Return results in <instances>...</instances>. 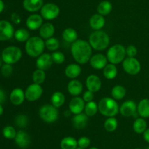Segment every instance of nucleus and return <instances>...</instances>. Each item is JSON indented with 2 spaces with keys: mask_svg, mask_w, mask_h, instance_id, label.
Listing matches in <instances>:
<instances>
[{
  "mask_svg": "<svg viewBox=\"0 0 149 149\" xmlns=\"http://www.w3.org/2000/svg\"><path fill=\"white\" fill-rule=\"evenodd\" d=\"M92 49L89 42L84 39H77L71 44V53L74 59L78 64H84L90 61L93 53Z\"/></svg>",
  "mask_w": 149,
  "mask_h": 149,
  "instance_id": "f257e3e1",
  "label": "nucleus"
},
{
  "mask_svg": "<svg viewBox=\"0 0 149 149\" xmlns=\"http://www.w3.org/2000/svg\"><path fill=\"white\" fill-rule=\"evenodd\" d=\"M89 43L96 51H103L109 47L110 37L106 32L97 30L92 32L89 37Z\"/></svg>",
  "mask_w": 149,
  "mask_h": 149,
  "instance_id": "f03ea898",
  "label": "nucleus"
},
{
  "mask_svg": "<svg viewBox=\"0 0 149 149\" xmlns=\"http://www.w3.org/2000/svg\"><path fill=\"white\" fill-rule=\"evenodd\" d=\"M45 48V42L40 37H31L26 42L25 50L29 56L39 57L43 53Z\"/></svg>",
  "mask_w": 149,
  "mask_h": 149,
  "instance_id": "7ed1b4c3",
  "label": "nucleus"
},
{
  "mask_svg": "<svg viewBox=\"0 0 149 149\" xmlns=\"http://www.w3.org/2000/svg\"><path fill=\"white\" fill-rule=\"evenodd\" d=\"M98 110L104 116L114 117L119 112V107L113 98L104 97L98 103Z\"/></svg>",
  "mask_w": 149,
  "mask_h": 149,
  "instance_id": "20e7f679",
  "label": "nucleus"
},
{
  "mask_svg": "<svg viewBox=\"0 0 149 149\" xmlns=\"http://www.w3.org/2000/svg\"><path fill=\"white\" fill-rule=\"evenodd\" d=\"M126 56V48L121 44H116L108 50L106 53L108 61L111 64H119L125 60Z\"/></svg>",
  "mask_w": 149,
  "mask_h": 149,
  "instance_id": "39448f33",
  "label": "nucleus"
},
{
  "mask_svg": "<svg viewBox=\"0 0 149 149\" xmlns=\"http://www.w3.org/2000/svg\"><path fill=\"white\" fill-rule=\"evenodd\" d=\"M39 115L41 119L47 124H52L58 120L59 112L52 105H45L39 108Z\"/></svg>",
  "mask_w": 149,
  "mask_h": 149,
  "instance_id": "423d86ee",
  "label": "nucleus"
},
{
  "mask_svg": "<svg viewBox=\"0 0 149 149\" xmlns=\"http://www.w3.org/2000/svg\"><path fill=\"white\" fill-rule=\"evenodd\" d=\"M2 60L5 64H13L17 63L22 57V51L18 47L10 46L4 48L1 53Z\"/></svg>",
  "mask_w": 149,
  "mask_h": 149,
  "instance_id": "0eeeda50",
  "label": "nucleus"
},
{
  "mask_svg": "<svg viewBox=\"0 0 149 149\" xmlns=\"http://www.w3.org/2000/svg\"><path fill=\"white\" fill-rule=\"evenodd\" d=\"M122 67L126 73L130 75H136L141 72L140 61L135 57H127L122 61Z\"/></svg>",
  "mask_w": 149,
  "mask_h": 149,
  "instance_id": "6e6552de",
  "label": "nucleus"
},
{
  "mask_svg": "<svg viewBox=\"0 0 149 149\" xmlns=\"http://www.w3.org/2000/svg\"><path fill=\"white\" fill-rule=\"evenodd\" d=\"M41 16L44 19L47 20H54L60 14V8L56 4L54 3H46L42 6L40 10Z\"/></svg>",
  "mask_w": 149,
  "mask_h": 149,
  "instance_id": "1a4fd4ad",
  "label": "nucleus"
},
{
  "mask_svg": "<svg viewBox=\"0 0 149 149\" xmlns=\"http://www.w3.org/2000/svg\"><path fill=\"white\" fill-rule=\"evenodd\" d=\"M43 93V89L41 85L33 83L29 85L25 91L26 99L29 102H35L41 98Z\"/></svg>",
  "mask_w": 149,
  "mask_h": 149,
  "instance_id": "9d476101",
  "label": "nucleus"
},
{
  "mask_svg": "<svg viewBox=\"0 0 149 149\" xmlns=\"http://www.w3.org/2000/svg\"><path fill=\"white\" fill-rule=\"evenodd\" d=\"M14 28L7 20H0V41L11 39L14 36Z\"/></svg>",
  "mask_w": 149,
  "mask_h": 149,
  "instance_id": "9b49d317",
  "label": "nucleus"
},
{
  "mask_svg": "<svg viewBox=\"0 0 149 149\" xmlns=\"http://www.w3.org/2000/svg\"><path fill=\"white\" fill-rule=\"evenodd\" d=\"M90 64L95 70H103L107 65V57L102 53H97L92 56L90 59Z\"/></svg>",
  "mask_w": 149,
  "mask_h": 149,
  "instance_id": "f8f14e48",
  "label": "nucleus"
},
{
  "mask_svg": "<svg viewBox=\"0 0 149 149\" xmlns=\"http://www.w3.org/2000/svg\"><path fill=\"white\" fill-rule=\"evenodd\" d=\"M84 107H85V102L82 98L79 96H74V98H72L68 105L70 111L74 115L81 113L83 110H84Z\"/></svg>",
  "mask_w": 149,
  "mask_h": 149,
  "instance_id": "ddd939ff",
  "label": "nucleus"
},
{
  "mask_svg": "<svg viewBox=\"0 0 149 149\" xmlns=\"http://www.w3.org/2000/svg\"><path fill=\"white\" fill-rule=\"evenodd\" d=\"M136 103L132 100H127L122 104L119 108V112L124 117L132 116L137 112Z\"/></svg>",
  "mask_w": 149,
  "mask_h": 149,
  "instance_id": "4468645a",
  "label": "nucleus"
},
{
  "mask_svg": "<svg viewBox=\"0 0 149 149\" xmlns=\"http://www.w3.org/2000/svg\"><path fill=\"white\" fill-rule=\"evenodd\" d=\"M52 63L53 61H52L51 54L42 53V55L37 57V59L36 61V66L37 69L46 71L52 67Z\"/></svg>",
  "mask_w": 149,
  "mask_h": 149,
  "instance_id": "2eb2a0df",
  "label": "nucleus"
},
{
  "mask_svg": "<svg viewBox=\"0 0 149 149\" xmlns=\"http://www.w3.org/2000/svg\"><path fill=\"white\" fill-rule=\"evenodd\" d=\"M102 86V82L100 78L96 74H90L86 79V86L87 90L95 93L100 89Z\"/></svg>",
  "mask_w": 149,
  "mask_h": 149,
  "instance_id": "dca6fc26",
  "label": "nucleus"
},
{
  "mask_svg": "<svg viewBox=\"0 0 149 149\" xmlns=\"http://www.w3.org/2000/svg\"><path fill=\"white\" fill-rule=\"evenodd\" d=\"M26 24L30 30H37L43 24V18L39 14H32L27 18Z\"/></svg>",
  "mask_w": 149,
  "mask_h": 149,
  "instance_id": "f3484780",
  "label": "nucleus"
},
{
  "mask_svg": "<svg viewBox=\"0 0 149 149\" xmlns=\"http://www.w3.org/2000/svg\"><path fill=\"white\" fill-rule=\"evenodd\" d=\"M15 142L20 148H26L31 143L30 135L25 131L20 130L17 131L16 137H15Z\"/></svg>",
  "mask_w": 149,
  "mask_h": 149,
  "instance_id": "a211bd4d",
  "label": "nucleus"
},
{
  "mask_svg": "<svg viewBox=\"0 0 149 149\" xmlns=\"http://www.w3.org/2000/svg\"><path fill=\"white\" fill-rule=\"evenodd\" d=\"M89 23H90V27L93 30H101L106 24V19L103 15H101L99 13H96L91 16Z\"/></svg>",
  "mask_w": 149,
  "mask_h": 149,
  "instance_id": "6ab92c4d",
  "label": "nucleus"
},
{
  "mask_svg": "<svg viewBox=\"0 0 149 149\" xmlns=\"http://www.w3.org/2000/svg\"><path fill=\"white\" fill-rule=\"evenodd\" d=\"M89 117L86 115L85 113L77 114L73 116L72 119H71V122H72L73 126L77 129H82L86 127L88 123Z\"/></svg>",
  "mask_w": 149,
  "mask_h": 149,
  "instance_id": "aec40b11",
  "label": "nucleus"
},
{
  "mask_svg": "<svg viewBox=\"0 0 149 149\" xmlns=\"http://www.w3.org/2000/svg\"><path fill=\"white\" fill-rule=\"evenodd\" d=\"M67 90L72 96H78L82 92L83 85L79 80L72 79L68 82V86H67Z\"/></svg>",
  "mask_w": 149,
  "mask_h": 149,
  "instance_id": "412c9836",
  "label": "nucleus"
},
{
  "mask_svg": "<svg viewBox=\"0 0 149 149\" xmlns=\"http://www.w3.org/2000/svg\"><path fill=\"white\" fill-rule=\"evenodd\" d=\"M10 101L14 105H20L24 102L26 96L25 91L20 88H16L12 91L10 96Z\"/></svg>",
  "mask_w": 149,
  "mask_h": 149,
  "instance_id": "4be33fe9",
  "label": "nucleus"
},
{
  "mask_svg": "<svg viewBox=\"0 0 149 149\" xmlns=\"http://www.w3.org/2000/svg\"><path fill=\"white\" fill-rule=\"evenodd\" d=\"M23 7L30 13H35L42 9L44 5L43 0H23Z\"/></svg>",
  "mask_w": 149,
  "mask_h": 149,
  "instance_id": "5701e85b",
  "label": "nucleus"
},
{
  "mask_svg": "<svg viewBox=\"0 0 149 149\" xmlns=\"http://www.w3.org/2000/svg\"><path fill=\"white\" fill-rule=\"evenodd\" d=\"M55 26L52 23H43L39 29V36L43 39H47L53 36V34H55Z\"/></svg>",
  "mask_w": 149,
  "mask_h": 149,
  "instance_id": "b1692460",
  "label": "nucleus"
},
{
  "mask_svg": "<svg viewBox=\"0 0 149 149\" xmlns=\"http://www.w3.org/2000/svg\"><path fill=\"white\" fill-rule=\"evenodd\" d=\"M81 72V68L78 64H70L65 67V74L70 79H76L80 75Z\"/></svg>",
  "mask_w": 149,
  "mask_h": 149,
  "instance_id": "393cba45",
  "label": "nucleus"
},
{
  "mask_svg": "<svg viewBox=\"0 0 149 149\" xmlns=\"http://www.w3.org/2000/svg\"><path fill=\"white\" fill-rule=\"evenodd\" d=\"M137 112L141 118H149V99H143L140 101Z\"/></svg>",
  "mask_w": 149,
  "mask_h": 149,
  "instance_id": "a878e982",
  "label": "nucleus"
},
{
  "mask_svg": "<svg viewBox=\"0 0 149 149\" xmlns=\"http://www.w3.org/2000/svg\"><path fill=\"white\" fill-rule=\"evenodd\" d=\"M62 37L64 40L69 43H73L77 40L78 38V34L77 32L73 28H66L63 30L62 34Z\"/></svg>",
  "mask_w": 149,
  "mask_h": 149,
  "instance_id": "bb28decb",
  "label": "nucleus"
},
{
  "mask_svg": "<svg viewBox=\"0 0 149 149\" xmlns=\"http://www.w3.org/2000/svg\"><path fill=\"white\" fill-rule=\"evenodd\" d=\"M103 75L108 80H112L116 77L118 73L117 67L113 64H108L103 69Z\"/></svg>",
  "mask_w": 149,
  "mask_h": 149,
  "instance_id": "cd10ccee",
  "label": "nucleus"
},
{
  "mask_svg": "<svg viewBox=\"0 0 149 149\" xmlns=\"http://www.w3.org/2000/svg\"><path fill=\"white\" fill-rule=\"evenodd\" d=\"M50 100L52 105L55 106V108H58L62 106V105H63V104L65 103V95L61 91H55L51 96Z\"/></svg>",
  "mask_w": 149,
  "mask_h": 149,
  "instance_id": "c85d7f7f",
  "label": "nucleus"
},
{
  "mask_svg": "<svg viewBox=\"0 0 149 149\" xmlns=\"http://www.w3.org/2000/svg\"><path fill=\"white\" fill-rule=\"evenodd\" d=\"M78 141L73 137H65L61 141V149H76Z\"/></svg>",
  "mask_w": 149,
  "mask_h": 149,
  "instance_id": "c756f323",
  "label": "nucleus"
},
{
  "mask_svg": "<svg viewBox=\"0 0 149 149\" xmlns=\"http://www.w3.org/2000/svg\"><path fill=\"white\" fill-rule=\"evenodd\" d=\"M112 8H113V6H112V4L110 1H107V0L102 1L97 5V13L103 16L107 15L111 12Z\"/></svg>",
  "mask_w": 149,
  "mask_h": 149,
  "instance_id": "7c9ffc66",
  "label": "nucleus"
},
{
  "mask_svg": "<svg viewBox=\"0 0 149 149\" xmlns=\"http://www.w3.org/2000/svg\"><path fill=\"white\" fill-rule=\"evenodd\" d=\"M126 89L123 86L116 85L113 86L111 90V96L115 100H121L126 96Z\"/></svg>",
  "mask_w": 149,
  "mask_h": 149,
  "instance_id": "2f4dec72",
  "label": "nucleus"
},
{
  "mask_svg": "<svg viewBox=\"0 0 149 149\" xmlns=\"http://www.w3.org/2000/svg\"><path fill=\"white\" fill-rule=\"evenodd\" d=\"M133 130L138 134H142L147 129V123L143 118H138L132 125Z\"/></svg>",
  "mask_w": 149,
  "mask_h": 149,
  "instance_id": "473e14b6",
  "label": "nucleus"
},
{
  "mask_svg": "<svg viewBox=\"0 0 149 149\" xmlns=\"http://www.w3.org/2000/svg\"><path fill=\"white\" fill-rule=\"evenodd\" d=\"M98 111V104L95 101L87 102L84 107V113L88 117L94 116Z\"/></svg>",
  "mask_w": 149,
  "mask_h": 149,
  "instance_id": "72a5a7b5",
  "label": "nucleus"
},
{
  "mask_svg": "<svg viewBox=\"0 0 149 149\" xmlns=\"http://www.w3.org/2000/svg\"><path fill=\"white\" fill-rule=\"evenodd\" d=\"M14 37L16 40H17L18 42H26L30 38V33L27 29L21 28V29H17L15 32Z\"/></svg>",
  "mask_w": 149,
  "mask_h": 149,
  "instance_id": "f704fd0d",
  "label": "nucleus"
},
{
  "mask_svg": "<svg viewBox=\"0 0 149 149\" xmlns=\"http://www.w3.org/2000/svg\"><path fill=\"white\" fill-rule=\"evenodd\" d=\"M45 79H46V74L44 70L37 69L33 72L32 74V80L36 84L41 85L45 82Z\"/></svg>",
  "mask_w": 149,
  "mask_h": 149,
  "instance_id": "c9c22d12",
  "label": "nucleus"
},
{
  "mask_svg": "<svg viewBox=\"0 0 149 149\" xmlns=\"http://www.w3.org/2000/svg\"><path fill=\"white\" fill-rule=\"evenodd\" d=\"M118 121L115 117H109L104 122V128L109 132H113L117 129Z\"/></svg>",
  "mask_w": 149,
  "mask_h": 149,
  "instance_id": "e433bc0d",
  "label": "nucleus"
},
{
  "mask_svg": "<svg viewBox=\"0 0 149 149\" xmlns=\"http://www.w3.org/2000/svg\"><path fill=\"white\" fill-rule=\"evenodd\" d=\"M60 42L57 38L52 37L46 39L45 41V48L50 51H56L59 48Z\"/></svg>",
  "mask_w": 149,
  "mask_h": 149,
  "instance_id": "4c0bfd02",
  "label": "nucleus"
},
{
  "mask_svg": "<svg viewBox=\"0 0 149 149\" xmlns=\"http://www.w3.org/2000/svg\"><path fill=\"white\" fill-rule=\"evenodd\" d=\"M15 123L16 126H17L20 128H24L28 125L29 123V118L24 114H20L17 115L15 118Z\"/></svg>",
  "mask_w": 149,
  "mask_h": 149,
  "instance_id": "58836bf2",
  "label": "nucleus"
},
{
  "mask_svg": "<svg viewBox=\"0 0 149 149\" xmlns=\"http://www.w3.org/2000/svg\"><path fill=\"white\" fill-rule=\"evenodd\" d=\"M2 133L5 138L10 139V140L15 139V137H16V134H17V132H16L15 128L12 126H6L3 129Z\"/></svg>",
  "mask_w": 149,
  "mask_h": 149,
  "instance_id": "ea45409f",
  "label": "nucleus"
},
{
  "mask_svg": "<svg viewBox=\"0 0 149 149\" xmlns=\"http://www.w3.org/2000/svg\"><path fill=\"white\" fill-rule=\"evenodd\" d=\"M52 61L58 64H61L65 61V55L61 51H53L51 54Z\"/></svg>",
  "mask_w": 149,
  "mask_h": 149,
  "instance_id": "a19ab883",
  "label": "nucleus"
},
{
  "mask_svg": "<svg viewBox=\"0 0 149 149\" xmlns=\"http://www.w3.org/2000/svg\"><path fill=\"white\" fill-rule=\"evenodd\" d=\"M1 72L4 77H9V76L11 75L12 72H13V67H12L11 64H4L1 67Z\"/></svg>",
  "mask_w": 149,
  "mask_h": 149,
  "instance_id": "79ce46f5",
  "label": "nucleus"
},
{
  "mask_svg": "<svg viewBox=\"0 0 149 149\" xmlns=\"http://www.w3.org/2000/svg\"><path fill=\"white\" fill-rule=\"evenodd\" d=\"M90 140L87 137H81L78 140V146L82 148H87L90 146Z\"/></svg>",
  "mask_w": 149,
  "mask_h": 149,
  "instance_id": "37998d69",
  "label": "nucleus"
},
{
  "mask_svg": "<svg viewBox=\"0 0 149 149\" xmlns=\"http://www.w3.org/2000/svg\"><path fill=\"white\" fill-rule=\"evenodd\" d=\"M138 53V49L133 45H130L126 48V55L128 57H135Z\"/></svg>",
  "mask_w": 149,
  "mask_h": 149,
  "instance_id": "c03bdc74",
  "label": "nucleus"
},
{
  "mask_svg": "<svg viewBox=\"0 0 149 149\" xmlns=\"http://www.w3.org/2000/svg\"><path fill=\"white\" fill-rule=\"evenodd\" d=\"M82 99H84V101L85 102H91V101H93V99H94V93L89 90L86 91L83 93Z\"/></svg>",
  "mask_w": 149,
  "mask_h": 149,
  "instance_id": "a18cd8bd",
  "label": "nucleus"
},
{
  "mask_svg": "<svg viewBox=\"0 0 149 149\" xmlns=\"http://www.w3.org/2000/svg\"><path fill=\"white\" fill-rule=\"evenodd\" d=\"M11 20L13 23H15V24H19L21 21V18H20V15L17 13H13L11 15Z\"/></svg>",
  "mask_w": 149,
  "mask_h": 149,
  "instance_id": "49530a36",
  "label": "nucleus"
},
{
  "mask_svg": "<svg viewBox=\"0 0 149 149\" xmlns=\"http://www.w3.org/2000/svg\"><path fill=\"white\" fill-rule=\"evenodd\" d=\"M6 100V94L4 90L0 89V104L4 103V101Z\"/></svg>",
  "mask_w": 149,
  "mask_h": 149,
  "instance_id": "de8ad7c7",
  "label": "nucleus"
},
{
  "mask_svg": "<svg viewBox=\"0 0 149 149\" xmlns=\"http://www.w3.org/2000/svg\"><path fill=\"white\" fill-rule=\"evenodd\" d=\"M143 134L144 140L149 143V129H147Z\"/></svg>",
  "mask_w": 149,
  "mask_h": 149,
  "instance_id": "09e8293b",
  "label": "nucleus"
},
{
  "mask_svg": "<svg viewBox=\"0 0 149 149\" xmlns=\"http://www.w3.org/2000/svg\"><path fill=\"white\" fill-rule=\"evenodd\" d=\"M4 2H3L2 0H0V13L4 10Z\"/></svg>",
  "mask_w": 149,
  "mask_h": 149,
  "instance_id": "8fccbe9b",
  "label": "nucleus"
},
{
  "mask_svg": "<svg viewBox=\"0 0 149 149\" xmlns=\"http://www.w3.org/2000/svg\"><path fill=\"white\" fill-rule=\"evenodd\" d=\"M3 112H4V108H3L1 104H0V116L3 114Z\"/></svg>",
  "mask_w": 149,
  "mask_h": 149,
  "instance_id": "3c124183",
  "label": "nucleus"
},
{
  "mask_svg": "<svg viewBox=\"0 0 149 149\" xmlns=\"http://www.w3.org/2000/svg\"><path fill=\"white\" fill-rule=\"evenodd\" d=\"M89 149H98L97 148H95V147H93V148H90Z\"/></svg>",
  "mask_w": 149,
  "mask_h": 149,
  "instance_id": "603ef678",
  "label": "nucleus"
},
{
  "mask_svg": "<svg viewBox=\"0 0 149 149\" xmlns=\"http://www.w3.org/2000/svg\"><path fill=\"white\" fill-rule=\"evenodd\" d=\"M76 149H84V148H80V147H77Z\"/></svg>",
  "mask_w": 149,
  "mask_h": 149,
  "instance_id": "864d4df0",
  "label": "nucleus"
},
{
  "mask_svg": "<svg viewBox=\"0 0 149 149\" xmlns=\"http://www.w3.org/2000/svg\"><path fill=\"white\" fill-rule=\"evenodd\" d=\"M0 67H1V61H0Z\"/></svg>",
  "mask_w": 149,
  "mask_h": 149,
  "instance_id": "5fc2aeb1",
  "label": "nucleus"
},
{
  "mask_svg": "<svg viewBox=\"0 0 149 149\" xmlns=\"http://www.w3.org/2000/svg\"><path fill=\"white\" fill-rule=\"evenodd\" d=\"M146 149H149V147L148 148H147Z\"/></svg>",
  "mask_w": 149,
  "mask_h": 149,
  "instance_id": "6e6d98bb",
  "label": "nucleus"
},
{
  "mask_svg": "<svg viewBox=\"0 0 149 149\" xmlns=\"http://www.w3.org/2000/svg\"><path fill=\"white\" fill-rule=\"evenodd\" d=\"M135 149H141V148H135Z\"/></svg>",
  "mask_w": 149,
  "mask_h": 149,
  "instance_id": "4d7b16f0",
  "label": "nucleus"
}]
</instances>
